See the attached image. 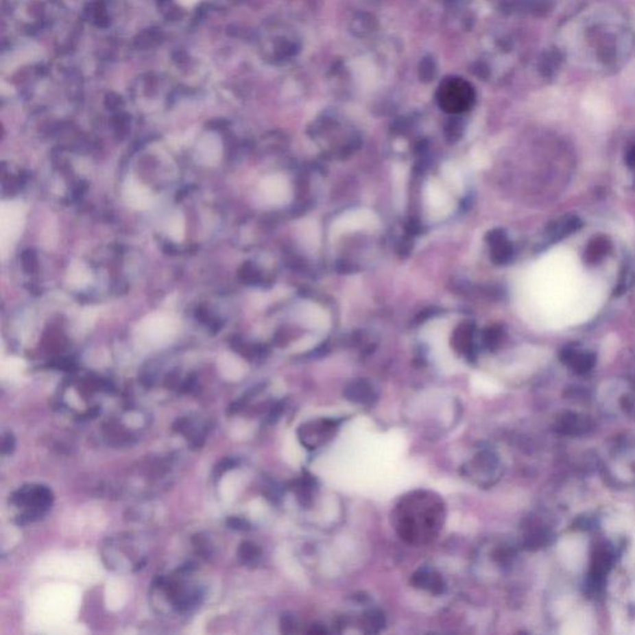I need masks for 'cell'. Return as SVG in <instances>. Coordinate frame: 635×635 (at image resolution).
I'll list each match as a JSON object with an SVG mask.
<instances>
[{"instance_id": "cell-14", "label": "cell", "mask_w": 635, "mask_h": 635, "mask_svg": "<svg viewBox=\"0 0 635 635\" xmlns=\"http://www.w3.org/2000/svg\"><path fill=\"white\" fill-rule=\"evenodd\" d=\"M581 226H582V222L576 216L564 217L561 222L552 224L551 228H550L551 241L561 240V239H564V237L568 236L572 232H575L577 230H579Z\"/></svg>"}, {"instance_id": "cell-17", "label": "cell", "mask_w": 635, "mask_h": 635, "mask_svg": "<svg viewBox=\"0 0 635 635\" xmlns=\"http://www.w3.org/2000/svg\"><path fill=\"white\" fill-rule=\"evenodd\" d=\"M385 616L380 610H370L363 616V630L366 633H379L385 627Z\"/></svg>"}, {"instance_id": "cell-12", "label": "cell", "mask_w": 635, "mask_h": 635, "mask_svg": "<svg viewBox=\"0 0 635 635\" xmlns=\"http://www.w3.org/2000/svg\"><path fill=\"white\" fill-rule=\"evenodd\" d=\"M442 176L452 191L457 195L463 194L464 178H463V173H462L459 165H457L455 163H446L442 167Z\"/></svg>"}, {"instance_id": "cell-10", "label": "cell", "mask_w": 635, "mask_h": 635, "mask_svg": "<svg viewBox=\"0 0 635 635\" xmlns=\"http://www.w3.org/2000/svg\"><path fill=\"white\" fill-rule=\"evenodd\" d=\"M318 489L317 479L314 475L304 472L299 479L293 481V490L297 494L300 504L303 506H309L313 504V498Z\"/></svg>"}, {"instance_id": "cell-15", "label": "cell", "mask_w": 635, "mask_h": 635, "mask_svg": "<svg viewBox=\"0 0 635 635\" xmlns=\"http://www.w3.org/2000/svg\"><path fill=\"white\" fill-rule=\"evenodd\" d=\"M346 398L349 401L357 403V405H363V406H370L375 401V395L372 390L369 386L365 385H354L350 389L346 391Z\"/></svg>"}, {"instance_id": "cell-13", "label": "cell", "mask_w": 635, "mask_h": 635, "mask_svg": "<svg viewBox=\"0 0 635 635\" xmlns=\"http://www.w3.org/2000/svg\"><path fill=\"white\" fill-rule=\"evenodd\" d=\"M610 251V242L607 237L598 236L596 239L590 241V245L586 250L584 259L588 265H595L599 261H602Z\"/></svg>"}, {"instance_id": "cell-20", "label": "cell", "mask_w": 635, "mask_h": 635, "mask_svg": "<svg viewBox=\"0 0 635 635\" xmlns=\"http://www.w3.org/2000/svg\"><path fill=\"white\" fill-rule=\"evenodd\" d=\"M237 464H239V462L235 458H225V459L221 460L220 463L215 467V477H219V475L225 473L227 470L234 469V468L237 467Z\"/></svg>"}, {"instance_id": "cell-18", "label": "cell", "mask_w": 635, "mask_h": 635, "mask_svg": "<svg viewBox=\"0 0 635 635\" xmlns=\"http://www.w3.org/2000/svg\"><path fill=\"white\" fill-rule=\"evenodd\" d=\"M261 555H262L261 549L252 542H243L241 544L240 549H239V558L242 564H256L261 558Z\"/></svg>"}, {"instance_id": "cell-9", "label": "cell", "mask_w": 635, "mask_h": 635, "mask_svg": "<svg viewBox=\"0 0 635 635\" xmlns=\"http://www.w3.org/2000/svg\"><path fill=\"white\" fill-rule=\"evenodd\" d=\"M298 320L307 328L325 329L331 324L328 313L315 303H303L299 305Z\"/></svg>"}, {"instance_id": "cell-6", "label": "cell", "mask_w": 635, "mask_h": 635, "mask_svg": "<svg viewBox=\"0 0 635 635\" xmlns=\"http://www.w3.org/2000/svg\"><path fill=\"white\" fill-rule=\"evenodd\" d=\"M424 206L432 220H443L453 213V197L448 194L441 182L431 180L424 188Z\"/></svg>"}, {"instance_id": "cell-1", "label": "cell", "mask_w": 635, "mask_h": 635, "mask_svg": "<svg viewBox=\"0 0 635 635\" xmlns=\"http://www.w3.org/2000/svg\"><path fill=\"white\" fill-rule=\"evenodd\" d=\"M444 505L437 495L415 492L401 500L394 512L396 531L409 544L429 542L443 525Z\"/></svg>"}, {"instance_id": "cell-2", "label": "cell", "mask_w": 635, "mask_h": 635, "mask_svg": "<svg viewBox=\"0 0 635 635\" xmlns=\"http://www.w3.org/2000/svg\"><path fill=\"white\" fill-rule=\"evenodd\" d=\"M61 13L59 0H7L5 21L14 33L33 38L51 29Z\"/></svg>"}, {"instance_id": "cell-5", "label": "cell", "mask_w": 635, "mask_h": 635, "mask_svg": "<svg viewBox=\"0 0 635 635\" xmlns=\"http://www.w3.org/2000/svg\"><path fill=\"white\" fill-rule=\"evenodd\" d=\"M379 225L380 221L375 213L366 208L352 210L349 213H345L334 221L331 226V239H337L342 235L350 234L361 230H375Z\"/></svg>"}, {"instance_id": "cell-4", "label": "cell", "mask_w": 635, "mask_h": 635, "mask_svg": "<svg viewBox=\"0 0 635 635\" xmlns=\"http://www.w3.org/2000/svg\"><path fill=\"white\" fill-rule=\"evenodd\" d=\"M342 420L320 418L302 424L298 429L300 443L309 451L323 447L335 435Z\"/></svg>"}, {"instance_id": "cell-8", "label": "cell", "mask_w": 635, "mask_h": 635, "mask_svg": "<svg viewBox=\"0 0 635 635\" xmlns=\"http://www.w3.org/2000/svg\"><path fill=\"white\" fill-rule=\"evenodd\" d=\"M411 584L415 588L428 590L435 596H441L446 590V584L441 575L429 568H420L416 571L411 577Z\"/></svg>"}, {"instance_id": "cell-16", "label": "cell", "mask_w": 635, "mask_h": 635, "mask_svg": "<svg viewBox=\"0 0 635 635\" xmlns=\"http://www.w3.org/2000/svg\"><path fill=\"white\" fill-rule=\"evenodd\" d=\"M300 237L305 248L315 251L319 246V228L317 222L313 220L304 221L300 228Z\"/></svg>"}, {"instance_id": "cell-22", "label": "cell", "mask_w": 635, "mask_h": 635, "mask_svg": "<svg viewBox=\"0 0 635 635\" xmlns=\"http://www.w3.org/2000/svg\"><path fill=\"white\" fill-rule=\"evenodd\" d=\"M627 163H628L629 167L630 168H635V147L629 150L628 156H627Z\"/></svg>"}, {"instance_id": "cell-19", "label": "cell", "mask_w": 635, "mask_h": 635, "mask_svg": "<svg viewBox=\"0 0 635 635\" xmlns=\"http://www.w3.org/2000/svg\"><path fill=\"white\" fill-rule=\"evenodd\" d=\"M226 524L230 529H234L237 531H247V530L251 529V525H250L248 521H246L245 518H236V516L227 518Z\"/></svg>"}, {"instance_id": "cell-7", "label": "cell", "mask_w": 635, "mask_h": 635, "mask_svg": "<svg viewBox=\"0 0 635 635\" xmlns=\"http://www.w3.org/2000/svg\"><path fill=\"white\" fill-rule=\"evenodd\" d=\"M262 194L269 204L283 205L291 199L292 190L285 176H272L262 182Z\"/></svg>"}, {"instance_id": "cell-3", "label": "cell", "mask_w": 635, "mask_h": 635, "mask_svg": "<svg viewBox=\"0 0 635 635\" xmlns=\"http://www.w3.org/2000/svg\"><path fill=\"white\" fill-rule=\"evenodd\" d=\"M52 492L44 486H25L20 488L12 496V503L16 506H26L27 510L16 518L18 525H25L39 520L52 504Z\"/></svg>"}, {"instance_id": "cell-11", "label": "cell", "mask_w": 635, "mask_h": 635, "mask_svg": "<svg viewBox=\"0 0 635 635\" xmlns=\"http://www.w3.org/2000/svg\"><path fill=\"white\" fill-rule=\"evenodd\" d=\"M20 225H21V213L19 208L16 206H9V208H3V214H1V236L3 241L5 239L9 242L18 236L19 232Z\"/></svg>"}, {"instance_id": "cell-21", "label": "cell", "mask_w": 635, "mask_h": 635, "mask_svg": "<svg viewBox=\"0 0 635 635\" xmlns=\"http://www.w3.org/2000/svg\"><path fill=\"white\" fill-rule=\"evenodd\" d=\"M15 449V438L12 433H5L1 441V453L4 455L12 454Z\"/></svg>"}]
</instances>
